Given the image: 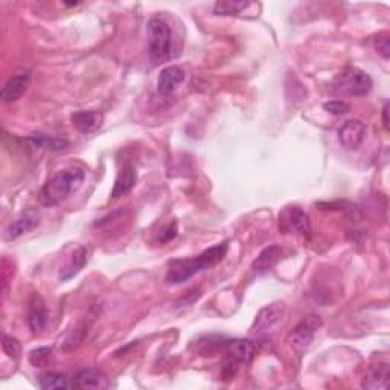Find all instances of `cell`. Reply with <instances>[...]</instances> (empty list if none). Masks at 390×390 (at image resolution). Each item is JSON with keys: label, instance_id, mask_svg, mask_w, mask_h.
<instances>
[{"label": "cell", "instance_id": "6da1fadb", "mask_svg": "<svg viewBox=\"0 0 390 390\" xmlns=\"http://www.w3.org/2000/svg\"><path fill=\"white\" fill-rule=\"evenodd\" d=\"M229 243L224 241L221 244L212 245L208 250H204L195 258H186V259H173L168 264V273L167 280L169 284H182L186 282L189 278H193L197 273L203 270H209L217 264H220L224 256L228 255Z\"/></svg>", "mask_w": 390, "mask_h": 390}, {"label": "cell", "instance_id": "7a4b0ae2", "mask_svg": "<svg viewBox=\"0 0 390 390\" xmlns=\"http://www.w3.org/2000/svg\"><path fill=\"white\" fill-rule=\"evenodd\" d=\"M84 177L86 174L81 168H67L51 177L42 189V202L45 206H56L67 200L81 188Z\"/></svg>", "mask_w": 390, "mask_h": 390}, {"label": "cell", "instance_id": "3957f363", "mask_svg": "<svg viewBox=\"0 0 390 390\" xmlns=\"http://www.w3.org/2000/svg\"><path fill=\"white\" fill-rule=\"evenodd\" d=\"M148 34V51L149 56L157 63H163V61H169L177 57L174 38L171 28L167 22L162 19H151L147 26Z\"/></svg>", "mask_w": 390, "mask_h": 390}, {"label": "cell", "instance_id": "277c9868", "mask_svg": "<svg viewBox=\"0 0 390 390\" xmlns=\"http://www.w3.org/2000/svg\"><path fill=\"white\" fill-rule=\"evenodd\" d=\"M374 81L369 75L357 69V67H348V69L340 75L335 88L339 92L351 95V97H366V95L372 90Z\"/></svg>", "mask_w": 390, "mask_h": 390}, {"label": "cell", "instance_id": "5b68a950", "mask_svg": "<svg viewBox=\"0 0 390 390\" xmlns=\"http://www.w3.org/2000/svg\"><path fill=\"white\" fill-rule=\"evenodd\" d=\"M321 325H324V321H321L319 316L310 314V316H306L300 320L299 324L289 332L287 341H289L294 351L302 354L310 348L311 341L314 339V334L320 330Z\"/></svg>", "mask_w": 390, "mask_h": 390}, {"label": "cell", "instance_id": "8992f818", "mask_svg": "<svg viewBox=\"0 0 390 390\" xmlns=\"http://www.w3.org/2000/svg\"><path fill=\"white\" fill-rule=\"evenodd\" d=\"M284 314L285 305L282 302L267 305L258 313V316L250 328V332L255 335V337H267V335H270L275 331V328L282 321Z\"/></svg>", "mask_w": 390, "mask_h": 390}, {"label": "cell", "instance_id": "52a82bcc", "mask_svg": "<svg viewBox=\"0 0 390 390\" xmlns=\"http://www.w3.org/2000/svg\"><path fill=\"white\" fill-rule=\"evenodd\" d=\"M279 226L287 232H294L302 236H310L311 234L310 217L300 208H287L280 212Z\"/></svg>", "mask_w": 390, "mask_h": 390}, {"label": "cell", "instance_id": "ba28073f", "mask_svg": "<svg viewBox=\"0 0 390 390\" xmlns=\"http://www.w3.org/2000/svg\"><path fill=\"white\" fill-rule=\"evenodd\" d=\"M110 386L107 375L99 369H81L72 378V389L101 390Z\"/></svg>", "mask_w": 390, "mask_h": 390}, {"label": "cell", "instance_id": "9c48e42d", "mask_svg": "<svg viewBox=\"0 0 390 390\" xmlns=\"http://www.w3.org/2000/svg\"><path fill=\"white\" fill-rule=\"evenodd\" d=\"M31 83V73L28 71H22L12 75V77L6 81L2 92H0V99L3 104H10L19 98L23 97V93L28 90Z\"/></svg>", "mask_w": 390, "mask_h": 390}, {"label": "cell", "instance_id": "30bf717a", "mask_svg": "<svg viewBox=\"0 0 390 390\" xmlns=\"http://www.w3.org/2000/svg\"><path fill=\"white\" fill-rule=\"evenodd\" d=\"M366 125L361 121H348L339 130V142L346 149H357L365 141Z\"/></svg>", "mask_w": 390, "mask_h": 390}, {"label": "cell", "instance_id": "8fae6325", "mask_svg": "<svg viewBox=\"0 0 390 390\" xmlns=\"http://www.w3.org/2000/svg\"><path fill=\"white\" fill-rule=\"evenodd\" d=\"M40 224V215L36 210H26L20 215L14 223H11L8 228L5 230V241H12V239H17L19 236H22L26 232H29L32 229H36Z\"/></svg>", "mask_w": 390, "mask_h": 390}, {"label": "cell", "instance_id": "7c38bea8", "mask_svg": "<svg viewBox=\"0 0 390 390\" xmlns=\"http://www.w3.org/2000/svg\"><path fill=\"white\" fill-rule=\"evenodd\" d=\"M184 78H186V73L180 66H168L159 73L157 90L162 95L174 93L182 86Z\"/></svg>", "mask_w": 390, "mask_h": 390}, {"label": "cell", "instance_id": "4fadbf2b", "mask_svg": "<svg viewBox=\"0 0 390 390\" xmlns=\"http://www.w3.org/2000/svg\"><path fill=\"white\" fill-rule=\"evenodd\" d=\"M71 119L81 134H92L104 125V114L98 110L73 113Z\"/></svg>", "mask_w": 390, "mask_h": 390}, {"label": "cell", "instance_id": "5bb4252c", "mask_svg": "<svg viewBox=\"0 0 390 390\" xmlns=\"http://www.w3.org/2000/svg\"><path fill=\"white\" fill-rule=\"evenodd\" d=\"M224 348L226 352L229 355V358L235 363H249L252 361L253 357H255L256 352L255 343L250 340H243V339L226 341Z\"/></svg>", "mask_w": 390, "mask_h": 390}, {"label": "cell", "instance_id": "9a60e30c", "mask_svg": "<svg viewBox=\"0 0 390 390\" xmlns=\"http://www.w3.org/2000/svg\"><path fill=\"white\" fill-rule=\"evenodd\" d=\"M389 380H390V366L387 363H381V365H376L372 369H369L367 374L363 376L361 387L369 390L387 389Z\"/></svg>", "mask_w": 390, "mask_h": 390}, {"label": "cell", "instance_id": "2e32d148", "mask_svg": "<svg viewBox=\"0 0 390 390\" xmlns=\"http://www.w3.org/2000/svg\"><path fill=\"white\" fill-rule=\"evenodd\" d=\"M280 256H282V249H280L279 245H276V244L269 245V247H265L256 256V259L252 264V269H253V271L258 273V275H263V273H267L269 270H271L273 267L278 264Z\"/></svg>", "mask_w": 390, "mask_h": 390}, {"label": "cell", "instance_id": "e0dca14e", "mask_svg": "<svg viewBox=\"0 0 390 390\" xmlns=\"http://www.w3.org/2000/svg\"><path fill=\"white\" fill-rule=\"evenodd\" d=\"M88 261V250L86 247H78L75 250L71 258L67 259L63 269L60 270V280H69L75 278L78 273L84 269Z\"/></svg>", "mask_w": 390, "mask_h": 390}, {"label": "cell", "instance_id": "ac0fdd59", "mask_svg": "<svg viewBox=\"0 0 390 390\" xmlns=\"http://www.w3.org/2000/svg\"><path fill=\"white\" fill-rule=\"evenodd\" d=\"M136 182H138V173H136V169L133 165H125L119 171L118 177H116V182H114V186L112 191V197L113 198H118L125 195L127 193H130L134 188Z\"/></svg>", "mask_w": 390, "mask_h": 390}, {"label": "cell", "instance_id": "d6986e66", "mask_svg": "<svg viewBox=\"0 0 390 390\" xmlns=\"http://www.w3.org/2000/svg\"><path fill=\"white\" fill-rule=\"evenodd\" d=\"M47 319H49V314H47L43 300L38 296H36L34 297V302L31 304L29 313H28V325L31 328V331L34 334L42 332L47 325Z\"/></svg>", "mask_w": 390, "mask_h": 390}, {"label": "cell", "instance_id": "ffe728a7", "mask_svg": "<svg viewBox=\"0 0 390 390\" xmlns=\"http://www.w3.org/2000/svg\"><path fill=\"white\" fill-rule=\"evenodd\" d=\"M252 3L245 2V0H226V2H217L214 5V12L217 16H241L243 12L250 8Z\"/></svg>", "mask_w": 390, "mask_h": 390}, {"label": "cell", "instance_id": "44dd1931", "mask_svg": "<svg viewBox=\"0 0 390 390\" xmlns=\"http://www.w3.org/2000/svg\"><path fill=\"white\" fill-rule=\"evenodd\" d=\"M38 386L45 390L52 389H71L72 381L64 374L60 372H47L38 378Z\"/></svg>", "mask_w": 390, "mask_h": 390}, {"label": "cell", "instance_id": "7402d4cb", "mask_svg": "<svg viewBox=\"0 0 390 390\" xmlns=\"http://www.w3.org/2000/svg\"><path fill=\"white\" fill-rule=\"evenodd\" d=\"M29 142L32 143V147L45 148V149H63L69 145V142L67 141L49 138V136L45 133H34L29 138Z\"/></svg>", "mask_w": 390, "mask_h": 390}, {"label": "cell", "instance_id": "603a6c76", "mask_svg": "<svg viewBox=\"0 0 390 390\" xmlns=\"http://www.w3.org/2000/svg\"><path fill=\"white\" fill-rule=\"evenodd\" d=\"M321 209H331V210H343L345 214L351 218V220L358 221L363 218V214L357 204L349 202H331V203H319Z\"/></svg>", "mask_w": 390, "mask_h": 390}, {"label": "cell", "instance_id": "cb8c5ba5", "mask_svg": "<svg viewBox=\"0 0 390 390\" xmlns=\"http://www.w3.org/2000/svg\"><path fill=\"white\" fill-rule=\"evenodd\" d=\"M86 335H87V326L80 325L69 334H66V337L63 340V343H61V346H63V349H66V351H72V349L78 348L81 345V341L84 340Z\"/></svg>", "mask_w": 390, "mask_h": 390}, {"label": "cell", "instance_id": "d4e9b609", "mask_svg": "<svg viewBox=\"0 0 390 390\" xmlns=\"http://www.w3.org/2000/svg\"><path fill=\"white\" fill-rule=\"evenodd\" d=\"M51 358V349L49 348H38L34 349L29 354V361L32 366L36 367H45L47 365V361Z\"/></svg>", "mask_w": 390, "mask_h": 390}, {"label": "cell", "instance_id": "484cf974", "mask_svg": "<svg viewBox=\"0 0 390 390\" xmlns=\"http://www.w3.org/2000/svg\"><path fill=\"white\" fill-rule=\"evenodd\" d=\"M3 351L8 357L17 360L22 354V346H20V341L14 337H10V335H3V341H2Z\"/></svg>", "mask_w": 390, "mask_h": 390}, {"label": "cell", "instance_id": "4316f807", "mask_svg": "<svg viewBox=\"0 0 390 390\" xmlns=\"http://www.w3.org/2000/svg\"><path fill=\"white\" fill-rule=\"evenodd\" d=\"M324 110L328 112V113L334 114V116H341V114L349 113V110H351V106H349L348 102H345V101L335 99V101H328V102H325V104H324Z\"/></svg>", "mask_w": 390, "mask_h": 390}, {"label": "cell", "instance_id": "83f0119b", "mask_svg": "<svg viewBox=\"0 0 390 390\" xmlns=\"http://www.w3.org/2000/svg\"><path fill=\"white\" fill-rule=\"evenodd\" d=\"M375 51L380 53V56L389 60L390 56V42H389V34L387 32H382L380 36H376L375 38Z\"/></svg>", "mask_w": 390, "mask_h": 390}, {"label": "cell", "instance_id": "f1b7e54d", "mask_svg": "<svg viewBox=\"0 0 390 390\" xmlns=\"http://www.w3.org/2000/svg\"><path fill=\"white\" fill-rule=\"evenodd\" d=\"M175 235H177V226H175V223L168 224L167 228L160 232L159 241L160 243H169L171 239L175 238Z\"/></svg>", "mask_w": 390, "mask_h": 390}, {"label": "cell", "instance_id": "f546056e", "mask_svg": "<svg viewBox=\"0 0 390 390\" xmlns=\"http://www.w3.org/2000/svg\"><path fill=\"white\" fill-rule=\"evenodd\" d=\"M387 113H389V104L386 102L385 108H382V124H385L386 130H389V118H387Z\"/></svg>", "mask_w": 390, "mask_h": 390}]
</instances>
